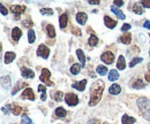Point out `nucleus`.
<instances>
[{
    "instance_id": "obj_7",
    "label": "nucleus",
    "mask_w": 150,
    "mask_h": 124,
    "mask_svg": "<svg viewBox=\"0 0 150 124\" xmlns=\"http://www.w3.org/2000/svg\"><path fill=\"white\" fill-rule=\"evenodd\" d=\"M100 60L106 64H112L114 62V54L112 52H110V51H106V52H104L100 55Z\"/></svg>"
},
{
    "instance_id": "obj_48",
    "label": "nucleus",
    "mask_w": 150,
    "mask_h": 124,
    "mask_svg": "<svg viewBox=\"0 0 150 124\" xmlns=\"http://www.w3.org/2000/svg\"><path fill=\"white\" fill-rule=\"evenodd\" d=\"M87 124H100V122L98 120H96V118H93V120H90Z\"/></svg>"
},
{
    "instance_id": "obj_18",
    "label": "nucleus",
    "mask_w": 150,
    "mask_h": 124,
    "mask_svg": "<svg viewBox=\"0 0 150 124\" xmlns=\"http://www.w3.org/2000/svg\"><path fill=\"white\" fill-rule=\"evenodd\" d=\"M110 9L112 11V13H114V14L117 15V18H119V20H125V18H126V15H125L118 7H115L114 5H112V6L110 7Z\"/></svg>"
},
{
    "instance_id": "obj_10",
    "label": "nucleus",
    "mask_w": 150,
    "mask_h": 124,
    "mask_svg": "<svg viewBox=\"0 0 150 124\" xmlns=\"http://www.w3.org/2000/svg\"><path fill=\"white\" fill-rule=\"evenodd\" d=\"M21 74L24 78H28V79H33L35 77V72L34 70H31L30 68H27V67H22L21 68Z\"/></svg>"
},
{
    "instance_id": "obj_26",
    "label": "nucleus",
    "mask_w": 150,
    "mask_h": 124,
    "mask_svg": "<svg viewBox=\"0 0 150 124\" xmlns=\"http://www.w3.org/2000/svg\"><path fill=\"white\" fill-rule=\"evenodd\" d=\"M27 85H28L27 83H24V82H22V81H19V82H18V84H16V86H15V88L13 89V91H12V94H13V95H15L20 90L22 89V88H24V86H27Z\"/></svg>"
},
{
    "instance_id": "obj_43",
    "label": "nucleus",
    "mask_w": 150,
    "mask_h": 124,
    "mask_svg": "<svg viewBox=\"0 0 150 124\" xmlns=\"http://www.w3.org/2000/svg\"><path fill=\"white\" fill-rule=\"evenodd\" d=\"M113 5L115 7H121V6H124V1L122 0H114L113 1Z\"/></svg>"
},
{
    "instance_id": "obj_6",
    "label": "nucleus",
    "mask_w": 150,
    "mask_h": 124,
    "mask_svg": "<svg viewBox=\"0 0 150 124\" xmlns=\"http://www.w3.org/2000/svg\"><path fill=\"white\" fill-rule=\"evenodd\" d=\"M36 54H37V56H39V57H43V59H47V57H49V55H50V48H49L46 45H43V44H40V45L38 46Z\"/></svg>"
},
{
    "instance_id": "obj_35",
    "label": "nucleus",
    "mask_w": 150,
    "mask_h": 124,
    "mask_svg": "<svg viewBox=\"0 0 150 124\" xmlns=\"http://www.w3.org/2000/svg\"><path fill=\"white\" fill-rule=\"evenodd\" d=\"M12 113H13V115H15V116H19L20 114L22 113V108H21L19 105H15V104H13V107H12Z\"/></svg>"
},
{
    "instance_id": "obj_33",
    "label": "nucleus",
    "mask_w": 150,
    "mask_h": 124,
    "mask_svg": "<svg viewBox=\"0 0 150 124\" xmlns=\"http://www.w3.org/2000/svg\"><path fill=\"white\" fill-rule=\"evenodd\" d=\"M139 53H140V48H139L137 46H131V47H129V50H128V54L132 55V56L137 57Z\"/></svg>"
},
{
    "instance_id": "obj_14",
    "label": "nucleus",
    "mask_w": 150,
    "mask_h": 124,
    "mask_svg": "<svg viewBox=\"0 0 150 124\" xmlns=\"http://www.w3.org/2000/svg\"><path fill=\"white\" fill-rule=\"evenodd\" d=\"M87 20H88V15H87L86 13L80 12V13L76 14V21H77V23H79L80 25H84L86 22H87Z\"/></svg>"
},
{
    "instance_id": "obj_42",
    "label": "nucleus",
    "mask_w": 150,
    "mask_h": 124,
    "mask_svg": "<svg viewBox=\"0 0 150 124\" xmlns=\"http://www.w3.org/2000/svg\"><path fill=\"white\" fill-rule=\"evenodd\" d=\"M141 5H142L144 8H150V0H142V1H141Z\"/></svg>"
},
{
    "instance_id": "obj_53",
    "label": "nucleus",
    "mask_w": 150,
    "mask_h": 124,
    "mask_svg": "<svg viewBox=\"0 0 150 124\" xmlns=\"http://www.w3.org/2000/svg\"><path fill=\"white\" fill-rule=\"evenodd\" d=\"M149 69H150V63H149Z\"/></svg>"
},
{
    "instance_id": "obj_19",
    "label": "nucleus",
    "mask_w": 150,
    "mask_h": 124,
    "mask_svg": "<svg viewBox=\"0 0 150 124\" xmlns=\"http://www.w3.org/2000/svg\"><path fill=\"white\" fill-rule=\"evenodd\" d=\"M126 68V60H125V56L124 55H120L118 61H117V69L119 70H124Z\"/></svg>"
},
{
    "instance_id": "obj_21",
    "label": "nucleus",
    "mask_w": 150,
    "mask_h": 124,
    "mask_svg": "<svg viewBox=\"0 0 150 124\" xmlns=\"http://www.w3.org/2000/svg\"><path fill=\"white\" fill-rule=\"evenodd\" d=\"M121 92V86L119 84H112L111 88L109 89V93L112 94V95H117Z\"/></svg>"
},
{
    "instance_id": "obj_3",
    "label": "nucleus",
    "mask_w": 150,
    "mask_h": 124,
    "mask_svg": "<svg viewBox=\"0 0 150 124\" xmlns=\"http://www.w3.org/2000/svg\"><path fill=\"white\" fill-rule=\"evenodd\" d=\"M50 77H51L50 70L46 69V68H43V69H42V72H40V76H39L40 82H43V83H44L45 85H47V86H53L54 83L50 79Z\"/></svg>"
},
{
    "instance_id": "obj_23",
    "label": "nucleus",
    "mask_w": 150,
    "mask_h": 124,
    "mask_svg": "<svg viewBox=\"0 0 150 124\" xmlns=\"http://www.w3.org/2000/svg\"><path fill=\"white\" fill-rule=\"evenodd\" d=\"M54 114H56L57 117H59V118H61V117H66V115H67V110L64 108V107H58L56 109V111H54Z\"/></svg>"
},
{
    "instance_id": "obj_20",
    "label": "nucleus",
    "mask_w": 150,
    "mask_h": 124,
    "mask_svg": "<svg viewBox=\"0 0 150 124\" xmlns=\"http://www.w3.org/2000/svg\"><path fill=\"white\" fill-rule=\"evenodd\" d=\"M76 55H77V59L80 60V62H81V67L82 68H84V66H86V56H84V53H83V51L82 50H76Z\"/></svg>"
},
{
    "instance_id": "obj_22",
    "label": "nucleus",
    "mask_w": 150,
    "mask_h": 124,
    "mask_svg": "<svg viewBox=\"0 0 150 124\" xmlns=\"http://www.w3.org/2000/svg\"><path fill=\"white\" fill-rule=\"evenodd\" d=\"M1 85L4 89H9L11 88V77L9 76H2L1 77Z\"/></svg>"
},
{
    "instance_id": "obj_36",
    "label": "nucleus",
    "mask_w": 150,
    "mask_h": 124,
    "mask_svg": "<svg viewBox=\"0 0 150 124\" xmlns=\"http://www.w3.org/2000/svg\"><path fill=\"white\" fill-rule=\"evenodd\" d=\"M142 61H143V59H142V57H134L131 62H129V67H131V68H134L136 64L141 63Z\"/></svg>"
},
{
    "instance_id": "obj_49",
    "label": "nucleus",
    "mask_w": 150,
    "mask_h": 124,
    "mask_svg": "<svg viewBox=\"0 0 150 124\" xmlns=\"http://www.w3.org/2000/svg\"><path fill=\"white\" fill-rule=\"evenodd\" d=\"M90 5H99V0H89Z\"/></svg>"
},
{
    "instance_id": "obj_1",
    "label": "nucleus",
    "mask_w": 150,
    "mask_h": 124,
    "mask_svg": "<svg viewBox=\"0 0 150 124\" xmlns=\"http://www.w3.org/2000/svg\"><path fill=\"white\" fill-rule=\"evenodd\" d=\"M104 89H105V84L103 81H96L91 84V86H90V100L88 102L89 106L94 107L100 101Z\"/></svg>"
},
{
    "instance_id": "obj_30",
    "label": "nucleus",
    "mask_w": 150,
    "mask_h": 124,
    "mask_svg": "<svg viewBox=\"0 0 150 124\" xmlns=\"http://www.w3.org/2000/svg\"><path fill=\"white\" fill-rule=\"evenodd\" d=\"M96 71H97V74H98V75H100V76H105V75L108 74V68H106L105 66L98 64V66H97V68H96Z\"/></svg>"
},
{
    "instance_id": "obj_45",
    "label": "nucleus",
    "mask_w": 150,
    "mask_h": 124,
    "mask_svg": "<svg viewBox=\"0 0 150 124\" xmlns=\"http://www.w3.org/2000/svg\"><path fill=\"white\" fill-rule=\"evenodd\" d=\"M38 91H39L40 93H46V88H45L43 84H40V85H38Z\"/></svg>"
},
{
    "instance_id": "obj_12",
    "label": "nucleus",
    "mask_w": 150,
    "mask_h": 124,
    "mask_svg": "<svg viewBox=\"0 0 150 124\" xmlns=\"http://www.w3.org/2000/svg\"><path fill=\"white\" fill-rule=\"evenodd\" d=\"M117 21L115 20H113V18H111L110 16H108V15H105L104 16V24L109 28V29H114L115 27H117Z\"/></svg>"
},
{
    "instance_id": "obj_32",
    "label": "nucleus",
    "mask_w": 150,
    "mask_h": 124,
    "mask_svg": "<svg viewBox=\"0 0 150 124\" xmlns=\"http://www.w3.org/2000/svg\"><path fill=\"white\" fill-rule=\"evenodd\" d=\"M35 40H36V34H35L34 29H30L28 31V41H29V44H34Z\"/></svg>"
},
{
    "instance_id": "obj_25",
    "label": "nucleus",
    "mask_w": 150,
    "mask_h": 124,
    "mask_svg": "<svg viewBox=\"0 0 150 124\" xmlns=\"http://www.w3.org/2000/svg\"><path fill=\"white\" fill-rule=\"evenodd\" d=\"M46 32L49 38H54L56 37V30H54V27L52 24H47L46 25Z\"/></svg>"
},
{
    "instance_id": "obj_16",
    "label": "nucleus",
    "mask_w": 150,
    "mask_h": 124,
    "mask_svg": "<svg viewBox=\"0 0 150 124\" xmlns=\"http://www.w3.org/2000/svg\"><path fill=\"white\" fill-rule=\"evenodd\" d=\"M67 24H68V15L66 13H64L59 16V25L61 29H65L67 27Z\"/></svg>"
},
{
    "instance_id": "obj_47",
    "label": "nucleus",
    "mask_w": 150,
    "mask_h": 124,
    "mask_svg": "<svg viewBox=\"0 0 150 124\" xmlns=\"http://www.w3.org/2000/svg\"><path fill=\"white\" fill-rule=\"evenodd\" d=\"M143 27H144V29H148V30H150V21H149V20L144 21V23H143Z\"/></svg>"
},
{
    "instance_id": "obj_11",
    "label": "nucleus",
    "mask_w": 150,
    "mask_h": 124,
    "mask_svg": "<svg viewBox=\"0 0 150 124\" xmlns=\"http://www.w3.org/2000/svg\"><path fill=\"white\" fill-rule=\"evenodd\" d=\"M72 86H73L75 90H77V91L83 92V91L86 90V86H87V79H82V81H80V82H74V83L72 84Z\"/></svg>"
},
{
    "instance_id": "obj_38",
    "label": "nucleus",
    "mask_w": 150,
    "mask_h": 124,
    "mask_svg": "<svg viewBox=\"0 0 150 124\" xmlns=\"http://www.w3.org/2000/svg\"><path fill=\"white\" fill-rule=\"evenodd\" d=\"M62 98H64V93H62L61 91H57L56 93L53 94V99L56 100L57 102L61 101V100H62Z\"/></svg>"
},
{
    "instance_id": "obj_4",
    "label": "nucleus",
    "mask_w": 150,
    "mask_h": 124,
    "mask_svg": "<svg viewBox=\"0 0 150 124\" xmlns=\"http://www.w3.org/2000/svg\"><path fill=\"white\" fill-rule=\"evenodd\" d=\"M65 101H66V104H67L68 106L74 107L79 104V98H77V95H76L75 93L69 92V93H66V95H65Z\"/></svg>"
},
{
    "instance_id": "obj_8",
    "label": "nucleus",
    "mask_w": 150,
    "mask_h": 124,
    "mask_svg": "<svg viewBox=\"0 0 150 124\" xmlns=\"http://www.w3.org/2000/svg\"><path fill=\"white\" fill-rule=\"evenodd\" d=\"M11 11L14 13V15H15V20L16 21H19L20 20V15L21 14H23L24 12H25V7L24 6H19V5H12L11 6Z\"/></svg>"
},
{
    "instance_id": "obj_34",
    "label": "nucleus",
    "mask_w": 150,
    "mask_h": 124,
    "mask_svg": "<svg viewBox=\"0 0 150 124\" xmlns=\"http://www.w3.org/2000/svg\"><path fill=\"white\" fill-rule=\"evenodd\" d=\"M81 69H82L81 64H79V63H74V64L71 67V74H72V75H77Z\"/></svg>"
},
{
    "instance_id": "obj_13",
    "label": "nucleus",
    "mask_w": 150,
    "mask_h": 124,
    "mask_svg": "<svg viewBox=\"0 0 150 124\" xmlns=\"http://www.w3.org/2000/svg\"><path fill=\"white\" fill-rule=\"evenodd\" d=\"M118 41H119V43H122V44H125V45H128V44H131V41H132V35L129 32H125L124 35H121L119 37Z\"/></svg>"
},
{
    "instance_id": "obj_31",
    "label": "nucleus",
    "mask_w": 150,
    "mask_h": 124,
    "mask_svg": "<svg viewBox=\"0 0 150 124\" xmlns=\"http://www.w3.org/2000/svg\"><path fill=\"white\" fill-rule=\"evenodd\" d=\"M22 25H23L24 28H27V29H29V30H30V29L34 27V22L31 21V18H29V16H27V18L22 22Z\"/></svg>"
},
{
    "instance_id": "obj_15",
    "label": "nucleus",
    "mask_w": 150,
    "mask_h": 124,
    "mask_svg": "<svg viewBox=\"0 0 150 124\" xmlns=\"http://www.w3.org/2000/svg\"><path fill=\"white\" fill-rule=\"evenodd\" d=\"M21 36H22L21 29L18 28V27L13 28V30H12V38H13V41H14V43H18V41H19V39L21 38Z\"/></svg>"
},
{
    "instance_id": "obj_51",
    "label": "nucleus",
    "mask_w": 150,
    "mask_h": 124,
    "mask_svg": "<svg viewBox=\"0 0 150 124\" xmlns=\"http://www.w3.org/2000/svg\"><path fill=\"white\" fill-rule=\"evenodd\" d=\"M103 124H110V123H108V122H104Z\"/></svg>"
},
{
    "instance_id": "obj_54",
    "label": "nucleus",
    "mask_w": 150,
    "mask_h": 124,
    "mask_svg": "<svg viewBox=\"0 0 150 124\" xmlns=\"http://www.w3.org/2000/svg\"><path fill=\"white\" fill-rule=\"evenodd\" d=\"M11 124H16V123H11Z\"/></svg>"
},
{
    "instance_id": "obj_17",
    "label": "nucleus",
    "mask_w": 150,
    "mask_h": 124,
    "mask_svg": "<svg viewBox=\"0 0 150 124\" xmlns=\"http://www.w3.org/2000/svg\"><path fill=\"white\" fill-rule=\"evenodd\" d=\"M15 57H16V55H15L14 52H6V53H5V57H4L5 63H6V64L12 63V62L15 60Z\"/></svg>"
},
{
    "instance_id": "obj_52",
    "label": "nucleus",
    "mask_w": 150,
    "mask_h": 124,
    "mask_svg": "<svg viewBox=\"0 0 150 124\" xmlns=\"http://www.w3.org/2000/svg\"><path fill=\"white\" fill-rule=\"evenodd\" d=\"M149 56H150V48H149Z\"/></svg>"
},
{
    "instance_id": "obj_5",
    "label": "nucleus",
    "mask_w": 150,
    "mask_h": 124,
    "mask_svg": "<svg viewBox=\"0 0 150 124\" xmlns=\"http://www.w3.org/2000/svg\"><path fill=\"white\" fill-rule=\"evenodd\" d=\"M129 86H131L132 89L141 90L146 86V84H144V82H143L141 78H139V77H133L131 81H129Z\"/></svg>"
},
{
    "instance_id": "obj_2",
    "label": "nucleus",
    "mask_w": 150,
    "mask_h": 124,
    "mask_svg": "<svg viewBox=\"0 0 150 124\" xmlns=\"http://www.w3.org/2000/svg\"><path fill=\"white\" fill-rule=\"evenodd\" d=\"M136 105H137L140 111H141V115H142L147 121H150V100L149 99L141 97V98L137 99Z\"/></svg>"
},
{
    "instance_id": "obj_41",
    "label": "nucleus",
    "mask_w": 150,
    "mask_h": 124,
    "mask_svg": "<svg viewBox=\"0 0 150 124\" xmlns=\"http://www.w3.org/2000/svg\"><path fill=\"white\" fill-rule=\"evenodd\" d=\"M129 29H131V24H128V23H126V24H124V25L121 27V31H122V32H127Z\"/></svg>"
},
{
    "instance_id": "obj_44",
    "label": "nucleus",
    "mask_w": 150,
    "mask_h": 124,
    "mask_svg": "<svg viewBox=\"0 0 150 124\" xmlns=\"http://www.w3.org/2000/svg\"><path fill=\"white\" fill-rule=\"evenodd\" d=\"M0 9H1V14L2 15H7L8 14V11H7V8L2 5V4H0Z\"/></svg>"
},
{
    "instance_id": "obj_50",
    "label": "nucleus",
    "mask_w": 150,
    "mask_h": 124,
    "mask_svg": "<svg viewBox=\"0 0 150 124\" xmlns=\"http://www.w3.org/2000/svg\"><path fill=\"white\" fill-rule=\"evenodd\" d=\"M144 78H146V81H147V82H149L150 83V72H148V74L144 76Z\"/></svg>"
},
{
    "instance_id": "obj_28",
    "label": "nucleus",
    "mask_w": 150,
    "mask_h": 124,
    "mask_svg": "<svg viewBox=\"0 0 150 124\" xmlns=\"http://www.w3.org/2000/svg\"><path fill=\"white\" fill-rule=\"evenodd\" d=\"M133 12H134L135 14H137V15H142V14H143V7H142V5H140V4H134V5H133Z\"/></svg>"
},
{
    "instance_id": "obj_27",
    "label": "nucleus",
    "mask_w": 150,
    "mask_h": 124,
    "mask_svg": "<svg viewBox=\"0 0 150 124\" xmlns=\"http://www.w3.org/2000/svg\"><path fill=\"white\" fill-rule=\"evenodd\" d=\"M121 123L122 124H134L135 123V118H134V117H131V116H128L127 114H125V115L122 116V118H121Z\"/></svg>"
},
{
    "instance_id": "obj_29",
    "label": "nucleus",
    "mask_w": 150,
    "mask_h": 124,
    "mask_svg": "<svg viewBox=\"0 0 150 124\" xmlns=\"http://www.w3.org/2000/svg\"><path fill=\"white\" fill-rule=\"evenodd\" d=\"M89 46H91V47H96L97 46V44H98V38H97V36L95 35V34H91V36L89 37Z\"/></svg>"
},
{
    "instance_id": "obj_24",
    "label": "nucleus",
    "mask_w": 150,
    "mask_h": 124,
    "mask_svg": "<svg viewBox=\"0 0 150 124\" xmlns=\"http://www.w3.org/2000/svg\"><path fill=\"white\" fill-rule=\"evenodd\" d=\"M119 78V72L117 69H112L109 71V81L110 82H115Z\"/></svg>"
},
{
    "instance_id": "obj_37",
    "label": "nucleus",
    "mask_w": 150,
    "mask_h": 124,
    "mask_svg": "<svg viewBox=\"0 0 150 124\" xmlns=\"http://www.w3.org/2000/svg\"><path fill=\"white\" fill-rule=\"evenodd\" d=\"M40 14L42 15H46V16H51V15H53V11L51 8H42L40 9Z\"/></svg>"
},
{
    "instance_id": "obj_39",
    "label": "nucleus",
    "mask_w": 150,
    "mask_h": 124,
    "mask_svg": "<svg viewBox=\"0 0 150 124\" xmlns=\"http://www.w3.org/2000/svg\"><path fill=\"white\" fill-rule=\"evenodd\" d=\"M21 124H34V122L27 116V115H22V120H21Z\"/></svg>"
},
{
    "instance_id": "obj_9",
    "label": "nucleus",
    "mask_w": 150,
    "mask_h": 124,
    "mask_svg": "<svg viewBox=\"0 0 150 124\" xmlns=\"http://www.w3.org/2000/svg\"><path fill=\"white\" fill-rule=\"evenodd\" d=\"M21 98H22V99H29V100L34 101V100L36 99V95H35V93H34V90L30 89V88H27V89L22 92Z\"/></svg>"
},
{
    "instance_id": "obj_40",
    "label": "nucleus",
    "mask_w": 150,
    "mask_h": 124,
    "mask_svg": "<svg viewBox=\"0 0 150 124\" xmlns=\"http://www.w3.org/2000/svg\"><path fill=\"white\" fill-rule=\"evenodd\" d=\"M12 107H13V105H7L6 107H4L2 108V111H4V114H9V111H12Z\"/></svg>"
},
{
    "instance_id": "obj_46",
    "label": "nucleus",
    "mask_w": 150,
    "mask_h": 124,
    "mask_svg": "<svg viewBox=\"0 0 150 124\" xmlns=\"http://www.w3.org/2000/svg\"><path fill=\"white\" fill-rule=\"evenodd\" d=\"M72 32L76 36H81V31L77 30V28H75V27H73V25H72Z\"/></svg>"
}]
</instances>
